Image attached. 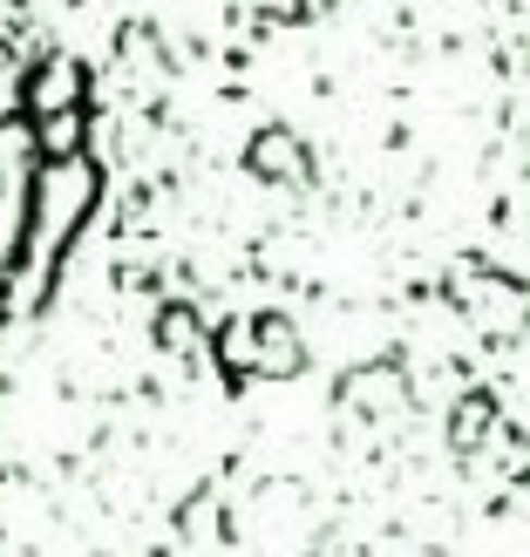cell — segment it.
<instances>
[{
    "instance_id": "1",
    "label": "cell",
    "mask_w": 530,
    "mask_h": 557,
    "mask_svg": "<svg viewBox=\"0 0 530 557\" xmlns=\"http://www.w3.org/2000/svg\"><path fill=\"white\" fill-rule=\"evenodd\" d=\"M75 89V62L41 54L27 14L0 0V313L21 286L27 252L54 225V190L82 171L69 157Z\"/></svg>"
},
{
    "instance_id": "2",
    "label": "cell",
    "mask_w": 530,
    "mask_h": 557,
    "mask_svg": "<svg viewBox=\"0 0 530 557\" xmlns=\"http://www.w3.org/2000/svg\"><path fill=\"white\" fill-rule=\"evenodd\" d=\"M449 286H456V313L483 333V341H517V333L530 326V293H523V278L510 272H496L483 259H469L449 272Z\"/></svg>"
},
{
    "instance_id": "3",
    "label": "cell",
    "mask_w": 530,
    "mask_h": 557,
    "mask_svg": "<svg viewBox=\"0 0 530 557\" xmlns=\"http://www.w3.org/2000/svg\"><path fill=\"white\" fill-rule=\"evenodd\" d=\"M341 401L360 408V414H387V408L408 401V381H402L395 360H374V368H354V374L341 381Z\"/></svg>"
},
{
    "instance_id": "4",
    "label": "cell",
    "mask_w": 530,
    "mask_h": 557,
    "mask_svg": "<svg viewBox=\"0 0 530 557\" xmlns=\"http://www.w3.org/2000/svg\"><path fill=\"white\" fill-rule=\"evenodd\" d=\"M252 171L266 184H306V177H313V163H306V150L293 144L286 129H266L259 144H252Z\"/></svg>"
},
{
    "instance_id": "5",
    "label": "cell",
    "mask_w": 530,
    "mask_h": 557,
    "mask_svg": "<svg viewBox=\"0 0 530 557\" xmlns=\"http://www.w3.org/2000/svg\"><path fill=\"white\" fill-rule=\"evenodd\" d=\"M252 333H259L266 347H245V368H259V374H299V341H293L286 320H259Z\"/></svg>"
},
{
    "instance_id": "6",
    "label": "cell",
    "mask_w": 530,
    "mask_h": 557,
    "mask_svg": "<svg viewBox=\"0 0 530 557\" xmlns=\"http://www.w3.org/2000/svg\"><path fill=\"white\" fill-rule=\"evenodd\" d=\"M490 422H496V401H490V395H469V401L449 414V442H456L463 456H477V449H483V429H490Z\"/></svg>"
}]
</instances>
